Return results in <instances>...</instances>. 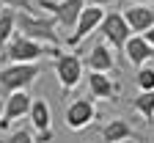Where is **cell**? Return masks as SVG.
Segmentation results:
<instances>
[{"mask_svg": "<svg viewBox=\"0 0 154 143\" xmlns=\"http://www.w3.org/2000/svg\"><path fill=\"white\" fill-rule=\"evenodd\" d=\"M17 33L33 39V42L50 44V47H61V36L55 33L52 17H42L33 11H17Z\"/></svg>", "mask_w": 154, "mask_h": 143, "instance_id": "cell-1", "label": "cell"}, {"mask_svg": "<svg viewBox=\"0 0 154 143\" xmlns=\"http://www.w3.org/2000/svg\"><path fill=\"white\" fill-rule=\"evenodd\" d=\"M61 50L58 47H50V44H42V42H33V39L17 33L8 47L3 50V58L8 61V64H36L42 55H58Z\"/></svg>", "mask_w": 154, "mask_h": 143, "instance_id": "cell-2", "label": "cell"}, {"mask_svg": "<svg viewBox=\"0 0 154 143\" xmlns=\"http://www.w3.org/2000/svg\"><path fill=\"white\" fill-rule=\"evenodd\" d=\"M38 72V64H6L0 69V91L6 96L14 91H28L36 83Z\"/></svg>", "mask_w": 154, "mask_h": 143, "instance_id": "cell-3", "label": "cell"}, {"mask_svg": "<svg viewBox=\"0 0 154 143\" xmlns=\"http://www.w3.org/2000/svg\"><path fill=\"white\" fill-rule=\"evenodd\" d=\"M55 77H58V83H61V91L69 96V91H74L77 85H80V80H83V58L80 55H74V52H58L55 55Z\"/></svg>", "mask_w": 154, "mask_h": 143, "instance_id": "cell-4", "label": "cell"}, {"mask_svg": "<svg viewBox=\"0 0 154 143\" xmlns=\"http://www.w3.org/2000/svg\"><path fill=\"white\" fill-rule=\"evenodd\" d=\"M85 6H88V0H38V8L50 11L55 25H61L66 30H72L77 25V19H80Z\"/></svg>", "mask_w": 154, "mask_h": 143, "instance_id": "cell-5", "label": "cell"}, {"mask_svg": "<svg viewBox=\"0 0 154 143\" xmlns=\"http://www.w3.org/2000/svg\"><path fill=\"white\" fill-rule=\"evenodd\" d=\"M99 33H102V39H105L116 52L124 55V47L129 42L132 30H129V25H127V19H124L121 11H107L105 19H102V25H99Z\"/></svg>", "mask_w": 154, "mask_h": 143, "instance_id": "cell-6", "label": "cell"}, {"mask_svg": "<svg viewBox=\"0 0 154 143\" xmlns=\"http://www.w3.org/2000/svg\"><path fill=\"white\" fill-rule=\"evenodd\" d=\"M105 14H107V11L99 8V6H85L83 14H80V19H77V25H74L72 33L66 36V47H77V44H83L94 30H99Z\"/></svg>", "mask_w": 154, "mask_h": 143, "instance_id": "cell-7", "label": "cell"}, {"mask_svg": "<svg viewBox=\"0 0 154 143\" xmlns=\"http://www.w3.org/2000/svg\"><path fill=\"white\" fill-rule=\"evenodd\" d=\"M63 118H66V127H69L72 132H80V129L91 127V124H94V118H96V105H94V96H80V99L69 102V105H66V113H63Z\"/></svg>", "mask_w": 154, "mask_h": 143, "instance_id": "cell-8", "label": "cell"}, {"mask_svg": "<svg viewBox=\"0 0 154 143\" xmlns=\"http://www.w3.org/2000/svg\"><path fill=\"white\" fill-rule=\"evenodd\" d=\"M30 105H33V96L28 91H14L6 96V105H3V118H0V129H8L14 121L25 118L30 113Z\"/></svg>", "mask_w": 154, "mask_h": 143, "instance_id": "cell-9", "label": "cell"}, {"mask_svg": "<svg viewBox=\"0 0 154 143\" xmlns=\"http://www.w3.org/2000/svg\"><path fill=\"white\" fill-rule=\"evenodd\" d=\"M88 96L105 99V102H116L121 96V85L116 83L107 72H91L88 74Z\"/></svg>", "mask_w": 154, "mask_h": 143, "instance_id": "cell-10", "label": "cell"}, {"mask_svg": "<svg viewBox=\"0 0 154 143\" xmlns=\"http://www.w3.org/2000/svg\"><path fill=\"white\" fill-rule=\"evenodd\" d=\"M121 14H124V19H127L129 30H132V33H138V36H143L146 30H151V28H154V6H146V3H132V6H129V8H124Z\"/></svg>", "mask_w": 154, "mask_h": 143, "instance_id": "cell-11", "label": "cell"}, {"mask_svg": "<svg viewBox=\"0 0 154 143\" xmlns=\"http://www.w3.org/2000/svg\"><path fill=\"white\" fill-rule=\"evenodd\" d=\"M99 135H102V140L105 143H127V140H146L140 132H135V127L129 124V121H124V118H113V121H107V124L99 129Z\"/></svg>", "mask_w": 154, "mask_h": 143, "instance_id": "cell-12", "label": "cell"}, {"mask_svg": "<svg viewBox=\"0 0 154 143\" xmlns=\"http://www.w3.org/2000/svg\"><path fill=\"white\" fill-rule=\"evenodd\" d=\"M88 72H116V55L107 42H96L85 58Z\"/></svg>", "mask_w": 154, "mask_h": 143, "instance_id": "cell-13", "label": "cell"}, {"mask_svg": "<svg viewBox=\"0 0 154 143\" xmlns=\"http://www.w3.org/2000/svg\"><path fill=\"white\" fill-rule=\"evenodd\" d=\"M124 55H127V61L135 66V69H140V66H146L149 61L154 58V47L146 42L143 36H129V42H127V47H124Z\"/></svg>", "mask_w": 154, "mask_h": 143, "instance_id": "cell-14", "label": "cell"}, {"mask_svg": "<svg viewBox=\"0 0 154 143\" xmlns=\"http://www.w3.org/2000/svg\"><path fill=\"white\" fill-rule=\"evenodd\" d=\"M28 118H30V124H33L36 132H50L52 129V110L47 105V99H33Z\"/></svg>", "mask_w": 154, "mask_h": 143, "instance_id": "cell-15", "label": "cell"}, {"mask_svg": "<svg viewBox=\"0 0 154 143\" xmlns=\"http://www.w3.org/2000/svg\"><path fill=\"white\" fill-rule=\"evenodd\" d=\"M17 36V11L0 8V52L8 47V42Z\"/></svg>", "mask_w": 154, "mask_h": 143, "instance_id": "cell-16", "label": "cell"}, {"mask_svg": "<svg viewBox=\"0 0 154 143\" xmlns=\"http://www.w3.org/2000/svg\"><path fill=\"white\" fill-rule=\"evenodd\" d=\"M132 107L138 110L146 121H154V91H140L132 99Z\"/></svg>", "mask_w": 154, "mask_h": 143, "instance_id": "cell-17", "label": "cell"}, {"mask_svg": "<svg viewBox=\"0 0 154 143\" xmlns=\"http://www.w3.org/2000/svg\"><path fill=\"white\" fill-rule=\"evenodd\" d=\"M135 85L140 91H154V66H140L138 74H135Z\"/></svg>", "mask_w": 154, "mask_h": 143, "instance_id": "cell-18", "label": "cell"}, {"mask_svg": "<svg viewBox=\"0 0 154 143\" xmlns=\"http://www.w3.org/2000/svg\"><path fill=\"white\" fill-rule=\"evenodd\" d=\"M6 143H36V138H33V135H30V132H28V129L22 127V129H17V132H11Z\"/></svg>", "mask_w": 154, "mask_h": 143, "instance_id": "cell-19", "label": "cell"}, {"mask_svg": "<svg viewBox=\"0 0 154 143\" xmlns=\"http://www.w3.org/2000/svg\"><path fill=\"white\" fill-rule=\"evenodd\" d=\"M3 8H14V11H30V0H0Z\"/></svg>", "mask_w": 154, "mask_h": 143, "instance_id": "cell-20", "label": "cell"}, {"mask_svg": "<svg viewBox=\"0 0 154 143\" xmlns=\"http://www.w3.org/2000/svg\"><path fill=\"white\" fill-rule=\"evenodd\" d=\"M52 140H55V132H52V129H50V132H38V135H36V143H52Z\"/></svg>", "mask_w": 154, "mask_h": 143, "instance_id": "cell-21", "label": "cell"}, {"mask_svg": "<svg viewBox=\"0 0 154 143\" xmlns=\"http://www.w3.org/2000/svg\"><path fill=\"white\" fill-rule=\"evenodd\" d=\"M113 3H116V0H88V6H99V8H107Z\"/></svg>", "mask_w": 154, "mask_h": 143, "instance_id": "cell-22", "label": "cell"}, {"mask_svg": "<svg viewBox=\"0 0 154 143\" xmlns=\"http://www.w3.org/2000/svg\"><path fill=\"white\" fill-rule=\"evenodd\" d=\"M143 39H146V42L154 47V28H151V30H146V33H143Z\"/></svg>", "mask_w": 154, "mask_h": 143, "instance_id": "cell-23", "label": "cell"}, {"mask_svg": "<svg viewBox=\"0 0 154 143\" xmlns=\"http://www.w3.org/2000/svg\"><path fill=\"white\" fill-rule=\"evenodd\" d=\"M132 3H146L149 6V3H154V0H132Z\"/></svg>", "mask_w": 154, "mask_h": 143, "instance_id": "cell-24", "label": "cell"}, {"mask_svg": "<svg viewBox=\"0 0 154 143\" xmlns=\"http://www.w3.org/2000/svg\"><path fill=\"white\" fill-rule=\"evenodd\" d=\"M3 105H6V102H3V99H0V118H3Z\"/></svg>", "mask_w": 154, "mask_h": 143, "instance_id": "cell-25", "label": "cell"}]
</instances>
